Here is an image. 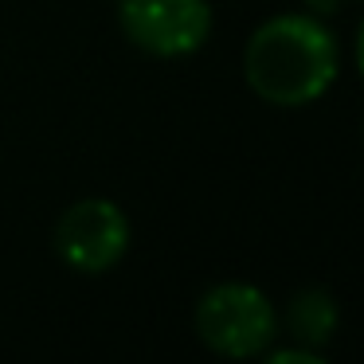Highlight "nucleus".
I'll return each mask as SVG.
<instances>
[{"instance_id":"nucleus-4","label":"nucleus","mask_w":364,"mask_h":364,"mask_svg":"<svg viewBox=\"0 0 364 364\" xmlns=\"http://www.w3.org/2000/svg\"><path fill=\"white\" fill-rule=\"evenodd\" d=\"M208 0H118V28L149 59H188L212 40Z\"/></svg>"},{"instance_id":"nucleus-3","label":"nucleus","mask_w":364,"mask_h":364,"mask_svg":"<svg viewBox=\"0 0 364 364\" xmlns=\"http://www.w3.org/2000/svg\"><path fill=\"white\" fill-rule=\"evenodd\" d=\"M129 243H134V223H129L126 208L110 196H82L63 215L55 220L51 231V247H55L59 262L75 274H110L122 259H126Z\"/></svg>"},{"instance_id":"nucleus-5","label":"nucleus","mask_w":364,"mask_h":364,"mask_svg":"<svg viewBox=\"0 0 364 364\" xmlns=\"http://www.w3.org/2000/svg\"><path fill=\"white\" fill-rule=\"evenodd\" d=\"M278 329L290 333L294 345L325 353V345L341 329V306L325 286H301V290L290 294L286 309L278 314Z\"/></svg>"},{"instance_id":"nucleus-7","label":"nucleus","mask_w":364,"mask_h":364,"mask_svg":"<svg viewBox=\"0 0 364 364\" xmlns=\"http://www.w3.org/2000/svg\"><path fill=\"white\" fill-rule=\"evenodd\" d=\"M356 67H360V79H364V20L356 28Z\"/></svg>"},{"instance_id":"nucleus-8","label":"nucleus","mask_w":364,"mask_h":364,"mask_svg":"<svg viewBox=\"0 0 364 364\" xmlns=\"http://www.w3.org/2000/svg\"><path fill=\"white\" fill-rule=\"evenodd\" d=\"M360 134H364V122H360Z\"/></svg>"},{"instance_id":"nucleus-1","label":"nucleus","mask_w":364,"mask_h":364,"mask_svg":"<svg viewBox=\"0 0 364 364\" xmlns=\"http://www.w3.org/2000/svg\"><path fill=\"white\" fill-rule=\"evenodd\" d=\"M337 75L341 43L317 12L267 16L243 43V82L267 106H309L329 95Z\"/></svg>"},{"instance_id":"nucleus-2","label":"nucleus","mask_w":364,"mask_h":364,"mask_svg":"<svg viewBox=\"0 0 364 364\" xmlns=\"http://www.w3.org/2000/svg\"><path fill=\"white\" fill-rule=\"evenodd\" d=\"M196 337L223 360H259L278 341V309L255 282H215L192 309Z\"/></svg>"},{"instance_id":"nucleus-6","label":"nucleus","mask_w":364,"mask_h":364,"mask_svg":"<svg viewBox=\"0 0 364 364\" xmlns=\"http://www.w3.org/2000/svg\"><path fill=\"white\" fill-rule=\"evenodd\" d=\"M262 360H270V364H325V353L306 348V345H286V348L270 345L267 353H262Z\"/></svg>"}]
</instances>
